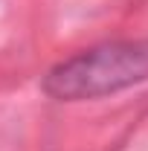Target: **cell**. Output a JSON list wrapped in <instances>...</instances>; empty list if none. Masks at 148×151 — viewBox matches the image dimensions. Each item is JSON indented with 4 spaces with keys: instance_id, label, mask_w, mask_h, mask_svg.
Instances as JSON below:
<instances>
[{
    "instance_id": "1",
    "label": "cell",
    "mask_w": 148,
    "mask_h": 151,
    "mask_svg": "<svg viewBox=\"0 0 148 151\" xmlns=\"http://www.w3.org/2000/svg\"><path fill=\"white\" fill-rule=\"evenodd\" d=\"M148 81V38L111 41L58 61L41 90L55 102H84Z\"/></svg>"
}]
</instances>
